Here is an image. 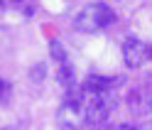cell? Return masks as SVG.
<instances>
[{
    "mask_svg": "<svg viewBox=\"0 0 152 130\" xmlns=\"http://www.w3.org/2000/svg\"><path fill=\"white\" fill-rule=\"evenodd\" d=\"M3 130H17V128H15V125H7V128H3Z\"/></svg>",
    "mask_w": 152,
    "mask_h": 130,
    "instance_id": "5bb4252c",
    "label": "cell"
},
{
    "mask_svg": "<svg viewBox=\"0 0 152 130\" xmlns=\"http://www.w3.org/2000/svg\"><path fill=\"white\" fill-rule=\"evenodd\" d=\"M113 91L108 93H96L91 96V101L86 103V125L96 128V125H103L110 115V108H113Z\"/></svg>",
    "mask_w": 152,
    "mask_h": 130,
    "instance_id": "3957f363",
    "label": "cell"
},
{
    "mask_svg": "<svg viewBox=\"0 0 152 130\" xmlns=\"http://www.w3.org/2000/svg\"><path fill=\"white\" fill-rule=\"evenodd\" d=\"M147 57H150V47L142 39L128 37V39L123 42V61H125L128 69H140Z\"/></svg>",
    "mask_w": 152,
    "mask_h": 130,
    "instance_id": "277c9868",
    "label": "cell"
},
{
    "mask_svg": "<svg viewBox=\"0 0 152 130\" xmlns=\"http://www.w3.org/2000/svg\"><path fill=\"white\" fill-rule=\"evenodd\" d=\"M91 130H113V128H108L106 123H103V125H96V128H91Z\"/></svg>",
    "mask_w": 152,
    "mask_h": 130,
    "instance_id": "4fadbf2b",
    "label": "cell"
},
{
    "mask_svg": "<svg viewBox=\"0 0 152 130\" xmlns=\"http://www.w3.org/2000/svg\"><path fill=\"white\" fill-rule=\"evenodd\" d=\"M125 103H128L132 115H150L152 113V91L142 88V86H135V88H130Z\"/></svg>",
    "mask_w": 152,
    "mask_h": 130,
    "instance_id": "5b68a950",
    "label": "cell"
},
{
    "mask_svg": "<svg viewBox=\"0 0 152 130\" xmlns=\"http://www.w3.org/2000/svg\"><path fill=\"white\" fill-rule=\"evenodd\" d=\"M59 83L64 88H69V86L76 83V71H74L71 64H61V66H59Z\"/></svg>",
    "mask_w": 152,
    "mask_h": 130,
    "instance_id": "52a82bcc",
    "label": "cell"
},
{
    "mask_svg": "<svg viewBox=\"0 0 152 130\" xmlns=\"http://www.w3.org/2000/svg\"><path fill=\"white\" fill-rule=\"evenodd\" d=\"M120 83H123V76L110 79V76H101V74H88V76L83 79V86H81V88H86L91 96H96V93L115 91V86H120Z\"/></svg>",
    "mask_w": 152,
    "mask_h": 130,
    "instance_id": "8992f818",
    "label": "cell"
},
{
    "mask_svg": "<svg viewBox=\"0 0 152 130\" xmlns=\"http://www.w3.org/2000/svg\"><path fill=\"white\" fill-rule=\"evenodd\" d=\"M115 130H137V128H135V125H128V123H123V125H118Z\"/></svg>",
    "mask_w": 152,
    "mask_h": 130,
    "instance_id": "7c38bea8",
    "label": "cell"
},
{
    "mask_svg": "<svg viewBox=\"0 0 152 130\" xmlns=\"http://www.w3.org/2000/svg\"><path fill=\"white\" fill-rule=\"evenodd\" d=\"M44 76V71H42V66H34V74H32V79H37V81H39Z\"/></svg>",
    "mask_w": 152,
    "mask_h": 130,
    "instance_id": "8fae6325",
    "label": "cell"
},
{
    "mask_svg": "<svg viewBox=\"0 0 152 130\" xmlns=\"http://www.w3.org/2000/svg\"><path fill=\"white\" fill-rule=\"evenodd\" d=\"M115 20V12H113V7L106 5V3H88L86 7H81L79 15H76L74 20V27L79 32H86V34H93L103 30V27L113 25Z\"/></svg>",
    "mask_w": 152,
    "mask_h": 130,
    "instance_id": "6da1fadb",
    "label": "cell"
},
{
    "mask_svg": "<svg viewBox=\"0 0 152 130\" xmlns=\"http://www.w3.org/2000/svg\"><path fill=\"white\" fill-rule=\"evenodd\" d=\"M56 123L61 130H81L86 125V103L61 101V108L56 113Z\"/></svg>",
    "mask_w": 152,
    "mask_h": 130,
    "instance_id": "7a4b0ae2",
    "label": "cell"
},
{
    "mask_svg": "<svg viewBox=\"0 0 152 130\" xmlns=\"http://www.w3.org/2000/svg\"><path fill=\"white\" fill-rule=\"evenodd\" d=\"M10 93H12V86H10V81L0 79V103H7V101H10Z\"/></svg>",
    "mask_w": 152,
    "mask_h": 130,
    "instance_id": "30bf717a",
    "label": "cell"
},
{
    "mask_svg": "<svg viewBox=\"0 0 152 130\" xmlns=\"http://www.w3.org/2000/svg\"><path fill=\"white\" fill-rule=\"evenodd\" d=\"M10 5H15L17 10H22L25 15H32L34 12V0H10Z\"/></svg>",
    "mask_w": 152,
    "mask_h": 130,
    "instance_id": "9c48e42d",
    "label": "cell"
},
{
    "mask_svg": "<svg viewBox=\"0 0 152 130\" xmlns=\"http://www.w3.org/2000/svg\"><path fill=\"white\" fill-rule=\"evenodd\" d=\"M150 57H152V49H150Z\"/></svg>",
    "mask_w": 152,
    "mask_h": 130,
    "instance_id": "9a60e30c",
    "label": "cell"
},
{
    "mask_svg": "<svg viewBox=\"0 0 152 130\" xmlns=\"http://www.w3.org/2000/svg\"><path fill=\"white\" fill-rule=\"evenodd\" d=\"M49 52H52V59L59 61V64H66V49L59 39H52L49 42Z\"/></svg>",
    "mask_w": 152,
    "mask_h": 130,
    "instance_id": "ba28073f",
    "label": "cell"
}]
</instances>
